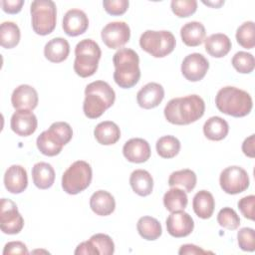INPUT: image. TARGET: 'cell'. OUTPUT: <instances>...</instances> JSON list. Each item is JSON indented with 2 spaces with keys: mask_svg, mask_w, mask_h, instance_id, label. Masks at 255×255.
<instances>
[{
  "mask_svg": "<svg viewBox=\"0 0 255 255\" xmlns=\"http://www.w3.org/2000/svg\"><path fill=\"white\" fill-rule=\"evenodd\" d=\"M205 111L202 98L197 95H189L171 99L164 108V117L172 125H189L199 120Z\"/></svg>",
  "mask_w": 255,
  "mask_h": 255,
  "instance_id": "cell-1",
  "label": "cell"
},
{
  "mask_svg": "<svg viewBox=\"0 0 255 255\" xmlns=\"http://www.w3.org/2000/svg\"><path fill=\"white\" fill-rule=\"evenodd\" d=\"M113 63L115 66L114 80L120 88L129 89L137 84L140 70L139 58L135 51L128 48L118 50L113 57Z\"/></svg>",
  "mask_w": 255,
  "mask_h": 255,
  "instance_id": "cell-2",
  "label": "cell"
},
{
  "mask_svg": "<svg viewBox=\"0 0 255 255\" xmlns=\"http://www.w3.org/2000/svg\"><path fill=\"white\" fill-rule=\"evenodd\" d=\"M115 100V91L107 82H92L85 89L84 114L89 119H98L114 105Z\"/></svg>",
  "mask_w": 255,
  "mask_h": 255,
  "instance_id": "cell-3",
  "label": "cell"
},
{
  "mask_svg": "<svg viewBox=\"0 0 255 255\" xmlns=\"http://www.w3.org/2000/svg\"><path fill=\"white\" fill-rule=\"evenodd\" d=\"M215 105L221 113L235 118L247 116L253 107L252 98L247 92L231 86L218 91Z\"/></svg>",
  "mask_w": 255,
  "mask_h": 255,
  "instance_id": "cell-4",
  "label": "cell"
},
{
  "mask_svg": "<svg viewBox=\"0 0 255 255\" xmlns=\"http://www.w3.org/2000/svg\"><path fill=\"white\" fill-rule=\"evenodd\" d=\"M73 136L71 126L65 122H56L44 130L36 140L37 147L41 153L47 156H55L62 151Z\"/></svg>",
  "mask_w": 255,
  "mask_h": 255,
  "instance_id": "cell-5",
  "label": "cell"
},
{
  "mask_svg": "<svg viewBox=\"0 0 255 255\" xmlns=\"http://www.w3.org/2000/svg\"><path fill=\"white\" fill-rule=\"evenodd\" d=\"M75 56L74 71L78 76L88 78L98 70L102 52L97 42L92 39H84L76 45Z\"/></svg>",
  "mask_w": 255,
  "mask_h": 255,
  "instance_id": "cell-6",
  "label": "cell"
},
{
  "mask_svg": "<svg viewBox=\"0 0 255 255\" xmlns=\"http://www.w3.org/2000/svg\"><path fill=\"white\" fill-rule=\"evenodd\" d=\"M32 28L38 35L52 33L56 27L57 8L51 0H36L30 6Z\"/></svg>",
  "mask_w": 255,
  "mask_h": 255,
  "instance_id": "cell-7",
  "label": "cell"
},
{
  "mask_svg": "<svg viewBox=\"0 0 255 255\" xmlns=\"http://www.w3.org/2000/svg\"><path fill=\"white\" fill-rule=\"evenodd\" d=\"M175 38L169 31L146 30L139 38L140 48L154 58H163L175 48Z\"/></svg>",
  "mask_w": 255,
  "mask_h": 255,
  "instance_id": "cell-8",
  "label": "cell"
},
{
  "mask_svg": "<svg viewBox=\"0 0 255 255\" xmlns=\"http://www.w3.org/2000/svg\"><path fill=\"white\" fill-rule=\"evenodd\" d=\"M93 177L91 165L84 160L72 163L62 176V187L68 194H78L89 187Z\"/></svg>",
  "mask_w": 255,
  "mask_h": 255,
  "instance_id": "cell-9",
  "label": "cell"
},
{
  "mask_svg": "<svg viewBox=\"0 0 255 255\" xmlns=\"http://www.w3.org/2000/svg\"><path fill=\"white\" fill-rule=\"evenodd\" d=\"M222 190L228 194H238L249 187V176L247 171L237 165L226 167L219 177Z\"/></svg>",
  "mask_w": 255,
  "mask_h": 255,
  "instance_id": "cell-10",
  "label": "cell"
},
{
  "mask_svg": "<svg viewBox=\"0 0 255 255\" xmlns=\"http://www.w3.org/2000/svg\"><path fill=\"white\" fill-rule=\"evenodd\" d=\"M24 226V219L11 199L2 198L0 203V228L5 234H18Z\"/></svg>",
  "mask_w": 255,
  "mask_h": 255,
  "instance_id": "cell-11",
  "label": "cell"
},
{
  "mask_svg": "<svg viewBox=\"0 0 255 255\" xmlns=\"http://www.w3.org/2000/svg\"><path fill=\"white\" fill-rule=\"evenodd\" d=\"M101 37L108 48L118 49L128 42L130 37V29L126 22H111L103 28Z\"/></svg>",
  "mask_w": 255,
  "mask_h": 255,
  "instance_id": "cell-12",
  "label": "cell"
},
{
  "mask_svg": "<svg viewBox=\"0 0 255 255\" xmlns=\"http://www.w3.org/2000/svg\"><path fill=\"white\" fill-rule=\"evenodd\" d=\"M209 69L207 59L199 53H192L186 56L181 64V73L183 77L190 82L202 80Z\"/></svg>",
  "mask_w": 255,
  "mask_h": 255,
  "instance_id": "cell-13",
  "label": "cell"
},
{
  "mask_svg": "<svg viewBox=\"0 0 255 255\" xmlns=\"http://www.w3.org/2000/svg\"><path fill=\"white\" fill-rule=\"evenodd\" d=\"M194 228L192 217L183 210L173 211L166 219L167 232L175 238H181L189 235Z\"/></svg>",
  "mask_w": 255,
  "mask_h": 255,
  "instance_id": "cell-14",
  "label": "cell"
},
{
  "mask_svg": "<svg viewBox=\"0 0 255 255\" xmlns=\"http://www.w3.org/2000/svg\"><path fill=\"white\" fill-rule=\"evenodd\" d=\"M37 118L29 110H18L11 117V129L20 136L31 135L37 129Z\"/></svg>",
  "mask_w": 255,
  "mask_h": 255,
  "instance_id": "cell-15",
  "label": "cell"
},
{
  "mask_svg": "<svg viewBox=\"0 0 255 255\" xmlns=\"http://www.w3.org/2000/svg\"><path fill=\"white\" fill-rule=\"evenodd\" d=\"M88 27L89 19L84 11L80 9H71L64 15L63 30L68 36H79L85 33Z\"/></svg>",
  "mask_w": 255,
  "mask_h": 255,
  "instance_id": "cell-16",
  "label": "cell"
},
{
  "mask_svg": "<svg viewBox=\"0 0 255 255\" xmlns=\"http://www.w3.org/2000/svg\"><path fill=\"white\" fill-rule=\"evenodd\" d=\"M164 98V89L160 84L151 82L144 85L136 94V101L140 108L149 110L157 107Z\"/></svg>",
  "mask_w": 255,
  "mask_h": 255,
  "instance_id": "cell-17",
  "label": "cell"
},
{
  "mask_svg": "<svg viewBox=\"0 0 255 255\" xmlns=\"http://www.w3.org/2000/svg\"><path fill=\"white\" fill-rule=\"evenodd\" d=\"M149 143L139 137L128 139L123 147L124 156L130 162L142 163L150 157Z\"/></svg>",
  "mask_w": 255,
  "mask_h": 255,
  "instance_id": "cell-18",
  "label": "cell"
},
{
  "mask_svg": "<svg viewBox=\"0 0 255 255\" xmlns=\"http://www.w3.org/2000/svg\"><path fill=\"white\" fill-rule=\"evenodd\" d=\"M38 93L29 85H20L12 93L11 103L14 109L33 111L38 105Z\"/></svg>",
  "mask_w": 255,
  "mask_h": 255,
  "instance_id": "cell-19",
  "label": "cell"
},
{
  "mask_svg": "<svg viewBox=\"0 0 255 255\" xmlns=\"http://www.w3.org/2000/svg\"><path fill=\"white\" fill-rule=\"evenodd\" d=\"M4 184L6 189L14 194L23 192L28 185L26 169L18 164H13L4 174Z\"/></svg>",
  "mask_w": 255,
  "mask_h": 255,
  "instance_id": "cell-20",
  "label": "cell"
},
{
  "mask_svg": "<svg viewBox=\"0 0 255 255\" xmlns=\"http://www.w3.org/2000/svg\"><path fill=\"white\" fill-rule=\"evenodd\" d=\"M90 207L97 215L108 216L114 212L116 201L110 192L98 190L94 192L90 198Z\"/></svg>",
  "mask_w": 255,
  "mask_h": 255,
  "instance_id": "cell-21",
  "label": "cell"
},
{
  "mask_svg": "<svg viewBox=\"0 0 255 255\" xmlns=\"http://www.w3.org/2000/svg\"><path fill=\"white\" fill-rule=\"evenodd\" d=\"M205 51L214 58H222L231 50V41L229 37L222 33H215L204 40Z\"/></svg>",
  "mask_w": 255,
  "mask_h": 255,
  "instance_id": "cell-22",
  "label": "cell"
},
{
  "mask_svg": "<svg viewBox=\"0 0 255 255\" xmlns=\"http://www.w3.org/2000/svg\"><path fill=\"white\" fill-rule=\"evenodd\" d=\"M70 53L69 42L61 37L50 40L44 47L45 58L52 63H61L65 61Z\"/></svg>",
  "mask_w": 255,
  "mask_h": 255,
  "instance_id": "cell-23",
  "label": "cell"
},
{
  "mask_svg": "<svg viewBox=\"0 0 255 255\" xmlns=\"http://www.w3.org/2000/svg\"><path fill=\"white\" fill-rule=\"evenodd\" d=\"M206 31L202 23L191 21L184 24L180 29L182 42L189 47L199 46L205 40Z\"/></svg>",
  "mask_w": 255,
  "mask_h": 255,
  "instance_id": "cell-24",
  "label": "cell"
},
{
  "mask_svg": "<svg viewBox=\"0 0 255 255\" xmlns=\"http://www.w3.org/2000/svg\"><path fill=\"white\" fill-rule=\"evenodd\" d=\"M94 135L99 143L103 145H111L120 139L121 130L118 125L114 122L105 121L96 126Z\"/></svg>",
  "mask_w": 255,
  "mask_h": 255,
  "instance_id": "cell-25",
  "label": "cell"
},
{
  "mask_svg": "<svg viewBox=\"0 0 255 255\" xmlns=\"http://www.w3.org/2000/svg\"><path fill=\"white\" fill-rule=\"evenodd\" d=\"M32 178L38 188L48 189L55 181V170L48 162H37L32 168Z\"/></svg>",
  "mask_w": 255,
  "mask_h": 255,
  "instance_id": "cell-26",
  "label": "cell"
},
{
  "mask_svg": "<svg viewBox=\"0 0 255 255\" xmlns=\"http://www.w3.org/2000/svg\"><path fill=\"white\" fill-rule=\"evenodd\" d=\"M192 207L194 213L202 219L210 218L213 214L215 201L213 195L207 190L198 191L192 200Z\"/></svg>",
  "mask_w": 255,
  "mask_h": 255,
  "instance_id": "cell-27",
  "label": "cell"
},
{
  "mask_svg": "<svg viewBox=\"0 0 255 255\" xmlns=\"http://www.w3.org/2000/svg\"><path fill=\"white\" fill-rule=\"evenodd\" d=\"M129 184L132 190L139 196H147L153 189V179L150 173L144 169L132 171L129 176Z\"/></svg>",
  "mask_w": 255,
  "mask_h": 255,
  "instance_id": "cell-28",
  "label": "cell"
},
{
  "mask_svg": "<svg viewBox=\"0 0 255 255\" xmlns=\"http://www.w3.org/2000/svg\"><path fill=\"white\" fill-rule=\"evenodd\" d=\"M228 131L227 122L217 116L209 118L203 126V133L210 140H221L226 137Z\"/></svg>",
  "mask_w": 255,
  "mask_h": 255,
  "instance_id": "cell-29",
  "label": "cell"
},
{
  "mask_svg": "<svg viewBox=\"0 0 255 255\" xmlns=\"http://www.w3.org/2000/svg\"><path fill=\"white\" fill-rule=\"evenodd\" d=\"M197 177L194 171L185 168L173 171L168 178V185L170 187H182L186 192H191L196 185Z\"/></svg>",
  "mask_w": 255,
  "mask_h": 255,
  "instance_id": "cell-30",
  "label": "cell"
},
{
  "mask_svg": "<svg viewBox=\"0 0 255 255\" xmlns=\"http://www.w3.org/2000/svg\"><path fill=\"white\" fill-rule=\"evenodd\" d=\"M138 234L145 240L152 241L157 239L161 233L162 228L159 221L151 216H142L136 223Z\"/></svg>",
  "mask_w": 255,
  "mask_h": 255,
  "instance_id": "cell-31",
  "label": "cell"
},
{
  "mask_svg": "<svg viewBox=\"0 0 255 255\" xmlns=\"http://www.w3.org/2000/svg\"><path fill=\"white\" fill-rule=\"evenodd\" d=\"M187 202L186 192L178 187H171L163 195V205L169 212L184 210Z\"/></svg>",
  "mask_w": 255,
  "mask_h": 255,
  "instance_id": "cell-32",
  "label": "cell"
},
{
  "mask_svg": "<svg viewBox=\"0 0 255 255\" xmlns=\"http://www.w3.org/2000/svg\"><path fill=\"white\" fill-rule=\"evenodd\" d=\"M20 29L14 22L6 21L0 26V44L5 49L16 47L20 41Z\"/></svg>",
  "mask_w": 255,
  "mask_h": 255,
  "instance_id": "cell-33",
  "label": "cell"
},
{
  "mask_svg": "<svg viewBox=\"0 0 255 255\" xmlns=\"http://www.w3.org/2000/svg\"><path fill=\"white\" fill-rule=\"evenodd\" d=\"M156 151L163 158H172L180 150V141L173 135H164L157 139Z\"/></svg>",
  "mask_w": 255,
  "mask_h": 255,
  "instance_id": "cell-34",
  "label": "cell"
},
{
  "mask_svg": "<svg viewBox=\"0 0 255 255\" xmlns=\"http://www.w3.org/2000/svg\"><path fill=\"white\" fill-rule=\"evenodd\" d=\"M237 43L245 49H252L255 46L254 22L247 21L240 25L236 31Z\"/></svg>",
  "mask_w": 255,
  "mask_h": 255,
  "instance_id": "cell-35",
  "label": "cell"
},
{
  "mask_svg": "<svg viewBox=\"0 0 255 255\" xmlns=\"http://www.w3.org/2000/svg\"><path fill=\"white\" fill-rule=\"evenodd\" d=\"M231 63L234 69L241 74H250L253 72L255 67V60L253 55L244 51L237 52L233 56Z\"/></svg>",
  "mask_w": 255,
  "mask_h": 255,
  "instance_id": "cell-36",
  "label": "cell"
},
{
  "mask_svg": "<svg viewBox=\"0 0 255 255\" xmlns=\"http://www.w3.org/2000/svg\"><path fill=\"white\" fill-rule=\"evenodd\" d=\"M217 222L223 228L235 230L240 225V218L234 209L230 207H223L217 214Z\"/></svg>",
  "mask_w": 255,
  "mask_h": 255,
  "instance_id": "cell-37",
  "label": "cell"
},
{
  "mask_svg": "<svg viewBox=\"0 0 255 255\" xmlns=\"http://www.w3.org/2000/svg\"><path fill=\"white\" fill-rule=\"evenodd\" d=\"M170 7L177 17L184 18L195 13L197 9V2L195 0H172Z\"/></svg>",
  "mask_w": 255,
  "mask_h": 255,
  "instance_id": "cell-38",
  "label": "cell"
},
{
  "mask_svg": "<svg viewBox=\"0 0 255 255\" xmlns=\"http://www.w3.org/2000/svg\"><path fill=\"white\" fill-rule=\"evenodd\" d=\"M90 241L95 245L100 254L112 255L115 252V244L112 238L104 233H97L91 236Z\"/></svg>",
  "mask_w": 255,
  "mask_h": 255,
  "instance_id": "cell-39",
  "label": "cell"
},
{
  "mask_svg": "<svg viewBox=\"0 0 255 255\" xmlns=\"http://www.w3.org/2000/svg\"><path fill=\"white\" fill-rule=\"evenodd\" d=\"M238 245L243 251L253 252L255 250V234L254 229L250 227L241 228L237 233Z\"/></svg>",
  "mask_w": 255,
  "mask_h": 255,
  "instance_id": "cell-40",
  "label": "cell"
},
{
  "mask_svg": "<svg viewBox=\"0 0 255 255\" xmlns=\"http://www.w3.org/2000/svg\"><path fill=\"white\" fill-rule=\"evenodd\" d=\"M128 0H104L103 6L107 13L114 16L123 15L128 8Z\"/></svg>",
  "mask_w": 255,
  "mask_h": 255,
  "instance_id": "cell-41",
  "label": "cell"
},
{
  "mask_svg": "<svg viewBox=\"0 0 255 255\" xmlns=\"http://www.w3.org/2000/svg\"><path fill=\"white\" fill-rule=\"evenodd\" d=\"M238 208L241 211L242 215L250 220H254V215H255V211H254V205H255V196L253 194L242 197L238 203Z\"/></svg>",
  "mask_w": 255,
  "mask_h": 255,
  "instance_id": "cell-42",
  "label": "cell"
},
{
  "mask_svg": "<svg viewBox=\"0 0 255 255\" xmlns=\"http://www.w3.org/2000/svg\"><path fill=\"white\" fill-rule=\"evenodd\" d=\"M3 254L8 255V254H29V251L26 247V245L21 242V241H11L8 242L4 249H3Z\"/></svg>",
  "mask_w": 255,
  "mask_h": 255,
  "instance_id": "cell-43",
  "label": "cell"
},
{
  "mask_svg": "<svg viewBox=\"0 0 255 255\" xmlns=\"http://www.w3.org/2000/svg\"><path fill=\"white\" fill-rule=\"evenodd\" d=\"M24 4L23 0H2L1 6L4 12L8 14H17L21 11Z\"/></svg>",
  "mask_w": 255,
  "mask_h": 255,
  "instance_id": "cell-44",
  "label": "cell"
},
{
  "mask_svg": "<svg viewBox=\"0 0 255 255\" xmlns=\"http://www.w3.org/2000/svg\"><path fill=\"white\" fill-rule=\"evenodd\" d=\"M75 254L76 255H80V254H85V255H99V251L98 249L95 247V245L89 240V241H84L82 243H80L76 250H75Z\"/></svg>",
  "mask_w": 255,
  "mask_h": 255,
  "instance_id": "cell-45",
  "label": "cell"
},
{
  "mask_svg": "<svg viewBox=\"0 0 255 255\" xmlns=\"http://www.w3.org/2000/svg\"><path fill=\"white\" fill-rule=\"evenodd\" d=\"M207 253H211V252L205 251L202 248H200L196 245H193V244H184L178 250V254H180V255H185V254H207Z\"/></svg>",
  "mask_w": 255,
  "mask_h": 255,
  "instance_id": "cell-46",
  "label": "cell"
},
{
  "mask_svg": "<svg viewBox=\"0 0 255 255\" xmlns=\"http://www.w3.org/2000/svg\"><path fill=\"white\" fill-rule=\"evenodd\" d=\"M254 134H251L249 137L245 138L242 143V151L248 157L253 158L255 156V148H254Z\"/></svg>",
  "mask_w": 255,
  "mask_h": 255,
  "instance_id": "cell-47",
  "label": "cell"
},
{
  "mask_svg": "<svg viewBox=\"0 0 255 255\" xmlns=\"http://www.w3.org/2000/svg\"><path fill=\"white\" fill-rule=\"evenodd\" d=\"M203 2V4H205V5H207V6H211V7H213V8H219L221 5H223L224 4V1H221V0H219V1H215V2H212V1H202Z\"/></svg>",
  "mask_w": 255,
  "mask_h": 255,
  "instance_id": "cell-48",
  "label": "cell"
}]
</instances>
